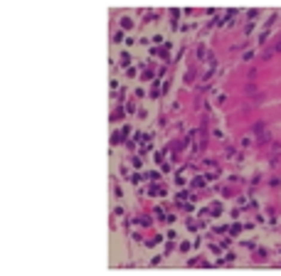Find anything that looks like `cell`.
Returning a JSON list of instances; mask_svg holds the SVG:
<instances>
[{
    "mask_svg": "<svg viewBox=\"0 0 281 276\" xmlns=\"http://www.w3.org/2000/svg\"><path fill=\"white\" fill-rule=\"evenodd\" d=\"M254 133H256V141H259V143H269V141H271V136H269V128H266L264 121H259V123L254 126Z\"/></svg>",
    "mask_w": 281,
    "mask_h": 276,
    "instance_id": "6da1fadb",
    "label": "cell"
},
{
    "mask_svg": "<svg viewBox=\"0 0 281 276\" xmlns=\"http://www.w3.org/2000/svg\"><path fill=\"white\" fill-rule=\"evenodd\" d=\"M121 27H126V30H128V27H133V22H131L128 17H123V20H121Z\"/></svg>",
    "mask_w": 281,
    "mask_h": 276,
    "instance_id": "3957f363",
    "label": "cell"
},
{
    "mask_svg": "<svg viewBox=\"0 0 281 276\" xmlns=\"http://www.w3.org/2000/svg\"><path fill=\"white\" fill-rule=\"evenodd\" d=\"M136 224H143V227H146V224H150V219H148V217H138Z\"/></svg>",
    "mask_w": 281,
    "mask_h": 276,
    "instance_id": "277c9868",
    "label": "cell"
},
{
    "mask_svg": "<svg viewBox=\"0 0 281 276\" xmlns=\"http://www.w3.org/2000/svg\"><path fill=\"white\" fill-rule=\"evenodd\" d=\"M128 62H131V54L123 52V54H121V64H123V67H128Z\"/></svg>",
    "mask_w": 281,
    "mask_h": 276,
    "instance_id": "7a4b0ae2",
    "label": "cell"
}]
</instances>
